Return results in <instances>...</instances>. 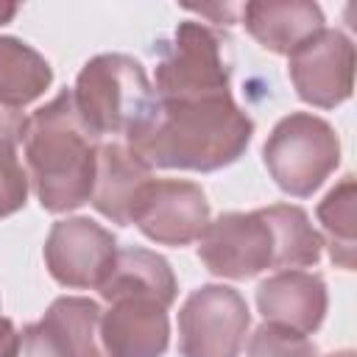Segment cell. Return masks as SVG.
I'll use <instances>...</instances> for the list:
<instances>
[{"label": "cell", "instance_id": "cell-1", "mask_svg": "<svg viewBox=\"0 0 357 357\" xmlns=\"http://www.w3.org/2000/svg\"><path fill=\"white\" fill-rule=\"evenodd\" d=\"M254 134L251 117L231 95L156 100L126 145L151 167L212 173L237 162Z\"/></svg>", "mask_w": 357, "mask_h": 357}, {"label": "cell", "instance_id": "cell-2", "mask_svg": "<svg viewBox=\"0 0 357 357\" xmlns=\"http://www.w3.org/2000/svg\"><path fill=\"white\" fill-rule=\"evenodd\" d=\"M324 237L307 212L293 204H273L254 212H226L206 223L198 237V257L209 273L251 279L271 268L298 271L321 259Z\"/></svg>", "mask_w": 357, "mask_h": 357}, {"label": "cell", "instance_id": "cell-3", "mask_svg": "<svg viewBox=\"0 0 357 357\" xmlns=\"http://www.w3.org/2000/svg\"><path fill=\"white\" fill-rule=\"evenodd\" d=\"M22 148L42 209L61 215L89 201L100 137L81 120L70 89H61L25 120Z\"/></svg>", "mask_w": 357, "mask_h": 357}, {"label": "cell", "instance_id": "cell-4", "mask_svg": "<svg viewBox=\"0 0 357 357\" xmlns=\"http://www.w3.org/2000/svg\"><path fill=\"white\" fill-rule=\"evenodd\" d=\"M70 92L81 120L95 137H128L156 106V92L145 67L126 53H100L89 59Z\"/></svg>", "mask_w": 357, "mask_h": 357}, {"label": "cell", "instance_id": "cell-5", "mask_svg": "<svg viewBox=\"0 0 357 357\" xmlns=\"http://www.w3.org/2000/svg\"><path fill=\"white\" fill-rule=\"evenodd\" d=\"M231 81V39L204 22L184 20L162 42L153 92L156 100L220 98Z\"/></svg>", "mask_w": 357, "mask_h": 357}, {"label": "cell", "instance_id": "cell-6", "mask_svg": "<svg viewBox=\"0 0 357 357\" xmlns=\"http://www.w3.org/2000/svg\"><path fill=\"white\" fill-rule=\"evenodd\" d=\"M262 159L282 192L307 198L335 173L340 162V139L324 117L293 112L273 126Z\"/></svg>", "mask_w": 357, "mask_h": 357}, {"label": "cell", "instance_id": "cell-7", "mask_svg": "<svg viewBox=\"0 0 357 357\" xmlns=\"http://www.w3.org/2000/svg\"><path fill=\"white\" fill-rule=\"evenodd\" d=\"M248 324V304L234 287L204 284L178 310V351L181 357H240Z\"/></svg>", "mask_w": 357, "mask_h": 357}, {"label": "cell", "instance_id": "cell-8", "mask_svg": "<svg viewBox=\"0 0 357 357\" xmlns=\"http://www.w3.org/2000/svg\"><path fill=\"white\" fill-rule=\"evenodd\" d=\"M287 75L298 98L318 109H335L354 89V45L335 28H321L287 56Z\"/></svg>", "mask_w": 357, "mask_h": 357}, {"label": "cell", "instance_id": "cell-9", "mask_svg": "<svg viewBox=\"0 0 357 357\" xmlns=\"http://www.w3.org/2000/svg\"><path fill=\"white\" fill-rule=\"evenodd\" d=\"M131 223L159 245H190L209 223V204L192 181L151 178L139 192Z\"/></svg>", "mask_w": 357, "mask_h": 357}, {"label": "cell", "instance_id": "cell-10", "mask_svg": "<svg viewBox=\"0 0 357 357\" xmlns=\"http://www.w3.org/2000/svg\"><path fill=\"white\" fill-rule=\"evenodd\" d=\"M117 257V237L89 218L53 223L45 240V265L64 287H100Z\"/></svg>", "mask_w": 357, "mask_h": 357}, {"label": "cell", "instance_id": "cell-11", "mask_svg": "<svg viewBox=\"0 0 357 357\" xmlns=\"http://www.w3.org/2000/svg\"><path fill=\"white\" fill-rule=\"evenodd\" d=\"M326 304V284L310 271H279L257 287V307L265 324H276L307 337L324 324Z\"/></svg>", "mask_w": 357, "mask_h": 357}, {"label": "cell", "instance_id": "cell-12", "mask_svg": "<svg viewBox=\"0 0 357 357\" xmlns=\"http://www.w3.org/2000/svg\"><path fill=\"white\" fill-rule=\"evenodd\" d=\"M100 340L109 357H162L170 343L167 307L148 298H117L100 315Z\"/></svg>", "mask_w": 357, "mask_h": 357}, {"label": "cell", "instance_id": "cell-13", "mask_svg": "<svg viewBox=\"0 0 357 357\" xmlns=\"http://www.w3.org/2000/svg\"><path fill=\"white\" fill-rule=\"evenodd\" d=\"M153 178V167L145 165L126 142H106L98 148V170L92 187V206L117 226H131L139 192Z\"/></svg>", "mask_w": 357, "mask_h": 357}, {"label": "cell", "instance_id": "cell-14", "mask_svg": "<svg viewBox=\"0 0 357 357\" xmlns=\"http://www.w3.org/2000/svg\"><path fill=\"white\" fill-rule=\"evenodd\" d=\"M106 301L117 298H148L162 307L176 301L178 284L170 262L148 248H117L114 265L98 287Z\"/></svg>", "mask_w": 357, "mask_h": 357}, {"label": "cell", "instance_id": "cell-15", "mask_svg": "<svg viewBox=\"0 0 357 357\" xmlns=\"http://www.w3.org/2000/svg\"><path fill=\"white\" fill-rule=\"evenodd\" d=\"M245 31L271 53L290 56L301 42L324 28V14L315 3H245L240 6Z\"/></svg>", "mask_w": 357, "mask_h": 357}, {"label": "cell", "instance_id": "cell-16", "mask_svg": "<svg viewBox=\"0 0 357 357\" xmlns=\"http://www.w3.org/2000/svg\"><path fill=\"white\" fill-rule=\"evenodd\" d=\"M103 310L84 296H61L42 315V326L53 337L61 357H109L100 340Z\"/></svg>", "mask_w": 357, "mask_h": 357}, {"label": "cell", "instance_id": "cell-17", "mask_svg": "<svg viewBox=\"0 0 357 357\" xmlns=\"http://www.w3.org/2000/svg\"><path fill=\"white\" fill-rule=\"evenodd\" d=\"M53 81L47 59L17 36H0V100L22 109L45 95Z\"/></svg>", "mask_w": 357, "mask_h": 357}, {"label": "cell", "instance_id": "cell-18", "mask_svg": "<svg viewBox=\"0 0 357 357\" xmlns=\"http://www.w3.org/2000/svg\"><path fill=\"white\" fill-rule=\"evenodd\" d=\"M318 220L326 231L329 257L335 265L351 271L354 268V220H357V187L354 176H343L340 184H335L326 198L318 204Z\"/></svg>", "mask_w": 357, "mask_h": 357}, {"label": "cell", "instance_id": "cell-19", "mask_svg": "<svg viewBox=\"0 0 357 357\" xmlns=\"http://www.w3.org/2000/svg\"><path fill=\"white\" fill-rule=\"evenodd\" d=\"M245 357H318V349L307 335L276 324H262L251 335Z\"/></svg>", "mask_w": 357, "mask_h": 357}, {"label": "cell", "instance_id": "cell-20", "mask_svg": "<svg viewBox=\"0 0 357 357\" xmlns=\"http://www.w3.org/2000/svg\"><path fill=\"white\" fill-rule=\"evenodd\" d=\"M25 198H28V176L17 159V145L0 142V218L22 209Z\"/></svg>", "mask_w": 357, "mask_h": 357}, {"label": "cell", "instance_id": "cell-21", "mask_svg": "<svg viewBox=\"0 0 357 357\" xmlns=\"http://www.w3.org/2000/svg\"><path fill=\"white\" fill-rule=\"evenodd\" d=\"M22 343H20V354L17 357H61L53 337L47 335V329L36 321V324H28L22 332Z\"/></svg>", "mask_w": 357, "mask_h": 357}, {"label": "cell", "instance_id": "cell-22", "mask_svg": "<svg viewBox=\"0 0 357 357\" xmlns=\"http://www.w3.org/2000/svg\"><path fill=\"white\" fill-rule=\"evenodd\" d=\"M25 114L22 109H14L8 103L0 100V142H11L17 145L22 139V128H25Z\"/></svg>", "mask_w": 357, "mask_h": 357}, {"label": "cell", "instance_id": "cell-23", "mask_svg": "<svg viewBox=\"0 0 357 357\" xmlns=\"http://www.w3.org/2000/svg\"><path fill=\"white\" fill-rule=\"evenodd\" d=\"M22 335L17 332L11 318H0V357H17L20 354Z\"/></svg>", "mask_w": 357, "mask_h": 357}, {"label": "cell", "instance_id": "cell-24", "mask_svg": "<svg viewBox=\"0 0 357 357\" xmlns=\"http://www.w3.org/2000/svg\"><path fill=\"white\" fill-rule=\"evenodd\" d=\"M14 14H17V6H14V3H0V25L11 22Z\"/></svg>", "mask_w": 357, "mask_h": 357}, {"label": "cell", "instance_id": "cell-25", "mask_svg": "<svg viewBox=\"0 0 357 357\" xmlns=\"http://www.w3.org/2000/svg\"><path fill=\"white\" fill-rule=\"evenodd\" d=\"M326 357H354L351 349H343V351H335V354H326Z\"/></svg>", "mask_w": 357, "mask_h": 357}]
</instances>
